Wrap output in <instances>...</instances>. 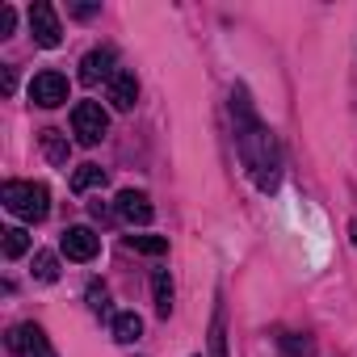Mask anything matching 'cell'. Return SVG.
<instances>
[{
  "instance_id": "cell-13",
  "label": "cell",
  "mask_w": 357,
  "mask_h": 357,
  "mask_svg": "<svg viewBox=\"0 0 357 357\" xmlns=\"http://www.w3.org/2000/svg\"><path fill=\"white\" fill-rule=\"evenodd\" d=\"M139 336H143V319L135 311H118L114 315V340L118 344H135Z\"/></svg>"
},
{
  "instance_id": "cell-3",
  "label": "cell",
  "mask_w": 357,
  "mask_h": 357,
  "mask_svg": "<svg viewBox=\"0 0 357 357\" xmlns=\"http://www.w3.org/2000/svg\"><path fill=\"white\" fill-rule=\"evenodd\" d=\"M105 130H109V114L97 101H76V109H72V135L84 147H97L105 139Z\"/></svg>"
},
{
  "instance_id": "cell-12",
  "label": "cell",
  "mask_w": 357,
  "mask_h": 357,
  "mask_svg": "<svg viewBox=\"0 0 357 357\" xmlns=\"http://www.w3.org/2000/svg\"><path fill=\"white\" fill-rule=\"evenodd\" d=\"M151 294H155V315L168 319V315H172V278H168V269H155V278H151Z\"/></svg>"
},
{
  "instance_id": "cell-8",
  "label": "cell",
  "mask_w": 357,
  "mask_h": 357,
  "mask_svg": "<svg viewBox=\"0 0 357 357\" xmlns=\"http://www.w3.org/2000/svg\"><path fill=\"white\" fill-rule=\"evenodd\" d=\"M30 30H34V43H38V47H59V43H63L59 13H55L51 5H34V9H30Z\"/></svg>"
},
{
  "instance_id": "cell-15",
  "label": "cell",
  "mask_w": 357,
  "mask_h": 357,
  "mask_svg": "<svg viewBox=\"0 0 357 357\" xmlns=\"http://www.w3.org/2000/svg\"><path fill=\"white\" fill-rule=\"evenodd\" d=\"M0 236H5V257H9V261H17V257L30 252V236H26L22 227H5Z\"/></svg>"
},
{
  "instance_id": "cell-1",
  "label": "cell",
  "mask_w": 357,
  "mask_h": 357,
  "mask_svg": "<svg viewBox=\"0 0 357 357\" xmlns=\"http://www.w3.org/2000/svg\"><path fill=\"white\" fill-rule=\"evenodd\" d=\"M231 114H236V147H240V160L252 176V185L261 194H273L282 181V151H278L273 130L257 118L244 84H236V93H231Z\"/></svg>"
},
{
  "instance_id": "cell-7",
  "label": "cell",
  "mask_w": 357,
  "mask_h": 357,
  "mask_svg": "<svg viewBox=\"0 0 357 357\" xmlns=\"http://www.w3.org/2000/svg\"><path fill=\"white\" fill-rule=\"evenodd\" d=\"M59 248H63L68 261H93L101 252V236L93 227H68L63 240H59Z\"/></svg>"
},
{
  "instance_id": "cell-19",
  "label": "cell",
  "mask_w": 357,
  "mask_h": 357,
  "mask_svg": "<svg viewBox=\"0 0 357 357\" xmlns=\"http://www.w3.org/2000/svg\"><path fill=\"white\" fill-rule=\"evenodd\" d=\"M211 353H215V357H227V332H223V311H215V324H211Z\"/></svg>"
},
{
  "instance_id": "cell-11",
  "label": "cell",
  "mask_w": 357,
  "mask_h": 357,
  "mask_svg": "<svg viewBox=\"0 0 357 357\" xmlns=\"http://www.w3.org/2000/svg\"><path fill=\"white\" fill-rule=\"evenodd\" d=\"M109 181V176H105V168L101 164H80L76 172H72V190L76 194H89V190H101Z\"/></svg>"
},
{
  "instance_id": "cell-21",
  "label": "cell",
  "mask_w": 357,
  "mask_h": 357,
  "mask_svg": "<svg viewBox=\"0 0 357 357\" xmlns=\"http://www.w3.org/2000/svg\"><path fill=\"white\" fill-rule=\"evenodd\" d=\"M13 26H17V13L5 5V9H0V38H9V34H13Z\"/></svg>"
},
{
  "instance_id": "cell-16",
  "label": "cell",
  "mask_w": 357,
  "mask_h": 357,
  "mask_svg": "<svg viewBox=\"0 0 357 357\" xmlns=\"http://www.w3.org/2000/svg\"><path fill=\"white\" fill-rule=\"evenodd\" d=\"M34 278L51 286V282L59 278V257H55V252H34Z\"/></svg>"
},
{
  "instance_id": "cell-9",
  "label": "cell",
  "mask_w": 357,
  "mask_h": 357,
  "mask_svg": "<svg viewBox=\"0 0 357 357\" xmlns=\"http://www.w3.org/2000/svg\"><path fill=\"white\" fill-rule=\"evenodd\" d=\"M80 80L84 84H97V80H114V51L109 47H97L80 59Z\"/></svg>"
},
{
  "instance_id": "cell-22",
  "label": "cell",
  "mask_w": 357,
  "mask_h": 357,
  "mask_svg": "<svg viewBox=\"0 0 357 357\" xmlns=\"http://www.w3.org/2000/svg\"><path fill=\"white\" fill-rule=\"evenodd\" d=\"M13 84H17V80H13V68H0V89L13 93Z\"/></svg>"
},
{
  "instance_id": "cell-6",
  "label": "cell",
  "mask_w": 357,
  "mask_h": 357,
  "mask_svg": "<svg viewBox=\"0 0 357 357\" xmlns=\"http://www.w3.org/2000/svg\"><path fill=\"white\" fill-rule=\"evenodd\" d=\"M114 211H118V219L130 223V227H147L151 215H155V206H151V198H147L143 190H122L118 202H114Z\"/></svg>"
},
{
  "instance_id": "cell-17",
  "label": "cell",
  "mask_w": 357,
  "mask_h": 357,
  "mask_svg": "<svg viewBox=\"0 0 357 357\" xmlns=\"http://www.w3.org/2000/svg\"><path fill=\"white\" fill-rule=\"evenodd\" d=\"M126 244H130L135 252H147V257H164V252H168V240H164V236H130Z\"/></svg>"
},
{
  "instance_id": "cell-10",
  "label": "cell",
  "mask_w": 357,
  "mask_h": 357,
  "mask_svg": "<svg viewBox=\"0 0 357 357\" xmlns=\"http://www.w3.org/2000/svg\"><path fill=\"white\" fill-rule=\"evenodd\" d=\"M135 97H139L135 72H114V80H109V105L126 114V109H135Z\"/></svg>"
},
{
  "instance_id": "cell-20",
  "label": "cell",
  "mask_w": 357,
  "mask_h": 357,
  "mask_svg": "<svg viewBox=\"0 0 357 357\" xmlns=\"http://www.w3.org/2000/svg\"><path fill=\"white\" fill-rule=\"evenodd\" d=\"M89 307H93L97 315H109V290H105L101 282H93V286H89Z\"/></svg>"
},
{
  "instance_id": "cell-23",
  "label": "cell",
  "mask_w": 357,
  "mask_h": 357,
  "mask_svg": "<svg viewBox=\"0 0 357 357\" xmlns=\"http://www.w3.org/2000/svg\"><path fill=\"white\" fill-rule=\"evenodd\" d=\"M349 236H353V244H357V223H349Z\"/></svg>"
},
{
  "instance_id": "cell-5",
  "label": "cell",
  "mask_w": 357,
  "mask_h": 357,
  "mask_svg": "<svg viewBox=\"0 0 357 357\" xmlns=\"http://www.w3.org/2000/svg\"><path fill=\"white\" fill-rule=\"evenodd\" d=\"M30 97H34V105H43V109L63 105V101H68V76H59V72H38V76L30 80Z\"/></svg>"
},
{
  "instance_id": "cell-18",
  "label": "cell",
  "mask_w": 357,
  "mask_h": 357,
  "mask_svg": "<svg viewBox=\"0 0 357 357\" xmlns=\"http://www.w3.org/2000/svg\"><path fill=\"white\" fill-rule=\"evenodd\" d=\"M278 344H282V353L286 357H311V340L307 336H298V332H286V336H278Z\"/></svg>"
},
{
  "instance_id": "cell-14",
  "label": "cell",
  "mask_w": 357,
  "mask_h": 357,
  "mask_svg": "<svg viewBox=\"0 0 357 357\" xmlns=\"http://www.w3.org/2000/svg\"><path fill=\"white\" fill-rule=\"evenodd\" d=\"M43 151H47V160L51 164H68V155H72V143H68V135L63 130H43Z\"/></svg>"
},
{
  "instance_id": "cell-4",
  "label": "cell",
  "mask_w": 357,
  "mask_h": 357,
  "mask_svg": "<svg viewBox=\"0 0 357 357\" xmlns=\"http://www.w3.org/2000/svg\"><path fill=\"white\" fill-rule=\"evenodd\" d=\"M9 349H13L17 357H55V349H51V340H47V332H43L38 324H17V328H9Z\"/></svg>"
},
{
  "instance_id": "cell-2",
  "label": "cell",
  "mask_w": 357,
  "mask_h": 357,
  "mask_svg": "<svg viewBox=\"0 0 357 357\" xmlns=\"http://www.w3.org/2000/svg\"><path fill=\"white\" fill-rule=\"evenodd\" d=\"M0 198H5V206L17 219H26V223H43L51 215V194L38 181H9L5 190H0Z\"/></svg>"
}]
</instances>
